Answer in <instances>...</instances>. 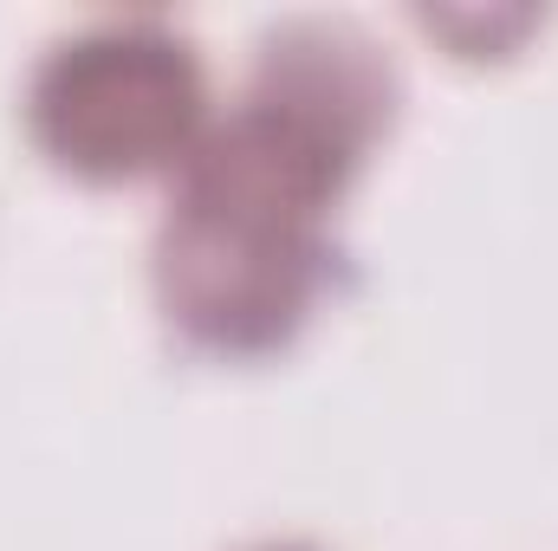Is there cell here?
<instances>
[{
    "label": "cell",
    "mask_w": 558,
    "mask_h": 551,
    "mask_svg": "<svg viewBox=\"0 0 558 551\" xmlns=\"http://www.w3.org/2000/svg\"><path fill=\"white\" fill-rule=\"evenodd\" d=\"M33 137L85 182H131L202 143V65L169 26H98L33 78Z\"/></svg>",
    "instance_id": "7a4b0ae2"
},
{
    "label": "cell",
    "mask_w": 558,
    "mask_h": 551,
    "mask_svg": "<svg viewBox=\"0 0 558 551\" xmlns=\"http://www.w3.org/2000/svg\"><path fill=\"white\" fill-rule=\"evenodd\" d=\"M390 124V72L338 26H292L267 46L247 105L202 131L182 162L156 292L208 351H279L325 279V208Z\"/></svg>",
    "instance_id": "6da1fadb"
},
{
    "label": "cell",
    "mask_w": 558,
    "mask_h": 551,
    "mask_svg": "<svg viewBox=\"0 0 558 551\" xmlns=\"http://www.w3.org/2000/svg\"><path fill=\"white\" fill-rule=\"evenodd\" d=\"M260 551H305V546H260Z\"/></svg>",
    "instance_id": "3957f363"
}]
</instances>
